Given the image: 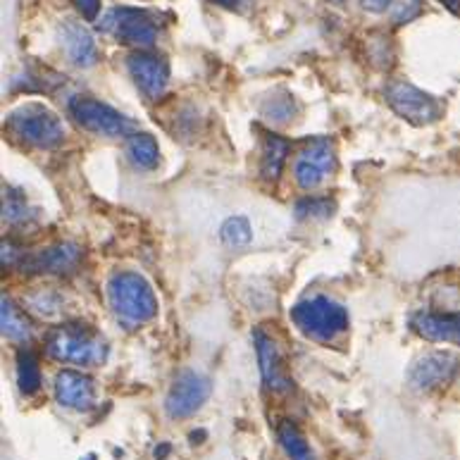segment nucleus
<instances>
[{
    "mask_svg": "<svg viewBox=\"0 0 460 460\" xmlns=\"http://www.w3.org/2000/svg\"><path fill=\"white\" fill-rule=\"evenodd\" d=\"M46 350L58 363H72L79 367H96L108 358V344L93 327L82 323L60 324L46 339Z\"/></svg>",
    "mask_w": 460,
    "mask_h": 460,
    "instance_id": "1",
    "label": "nucleus"
},
{
    "mask_svg": "<svg viewBox=\"0 0 460 460\" xmlns=\"http://www.w3.org/2000/svg\"><path fill=\"white\" fill-rule=\"evenodd\" d=\"M108 301L122 323L144 324L158 315V298L151 284L137 272H115L108 279Z\"/></svg>",
    "mask_w": 460,
    "mask_h": 460,
    "instance_id": "2",
    "label": "nucleus"
},
{
    "mask_svg": "<svg viewBox=\"0 0 460 460\" xmlns=\"http://www.w3.org/2000/svg\"><path fill=\"white\" fill-rule=\"evenodd\" d=\"M7 134L34 148H58L65 141V124L53 111L41 103H27L13 111L5 119Z\"/></svg>",
    "mask_w": 460,
    "mask_h": 460,
    "instance_id": "3",
    "label": "nucleus"
},
{
    "mask_svg": "<svg viewBox=\"0 0 460 460\" xmlns=\"http://www.w3.org/2000/svg\"><path fill=\"white\" fill-rule=\"evenodd\" d=\"M291 320L308 339L330 344L349 330V313L341 303L332 301L327 296H315L301 301L291 310Z\"/></svg>",
    "mask_w": 460,
    "mask_h": 460,
    "instance_id": "4",
    "label": "nucleus"
},
{
    "mask_svg": "<svg viewBox=\"0 0 460 460\" xmlns=\"http://www.w3.org/2000/svg\"><path fill=\"white\" fill-rule=\"evenodd\" d=\"M69 115L75 117L76 124L84 127L86 131L101 134V137H131L137 134V124L131 122L129 117L117 112L111 105L101 103L96 98H72L69 101Z\"/></svg>",
    "mask_w": 460,
    "mask_h": 460,
    "instance_id": "5",
    "label": "nucleus"
},
{
    "mask_svg": "<svg viewBox=\"0 0 460 460\" xmlns=\"http://www.w3.org/2000/svg\"><path fill=\"white\" fill-rule=\"evenodd\" d=\"M385 96L389 108L399 117H403L405 122L415 124V127L437 122L441 112H444L437 98L408 82H389L385 89Z\"/></svg>",
    "mask_w": 460,
    "mask_h": 460,
    "instance_id": "6",
    "label": "nucleus"
},
{
    "mask_svg": "<svg viewBox=\"0 0 460 460\" xmlns=\"http://www.w3.org/2000/svg\"><path fill=\"white\" fill-rule=\"evenodd\" d=\"M105 31H111L117 41L124 46H137V49H151L158 39L155 22L148 17V13L137 10V7H115L105 14L101 22Z\"/></svg>",
    "mask_w": 460,
    "mask_h": 460,
    "instance_id": "7",
    "label": "nucleus"
},
{
    "mask_svg": "<svg viewBox=\"0 0 460 460\" xmlns=\"http://www.w3.org/2000/svg\"><path fill=\"white\" fill-rule=\"evenodd\" d=\"M337 170V148L334 141L330 138H315L310 141L294 163V177L296 184L310 191L323 184L324 179L332 177V172Z\"/></svg>",
    "mask_w": 460,
    "mask_h": 460,
    "instance_id": "8",
    "label": "nucleus"
},
{
    "mask_svg": "<svg viewBox=\"0 0 460 460\" xmlns=\"http://www.w3.org/2000/svg\"><path fill=\"white\" fill-rule=\"evenodd\" d=\"M210 379L199 375V372L186 370L181 372L174 385L170 386V394L165 399V411L170 418L181 420L189 418L193 412L199 411L200 405L206 403L208 396H210Z\"/></svg>",
    "mask_w": 460,
    "mask_h": 460,
    "instance_id": "9",
    "label": "nucleus"
},
{
    "mask_svg": "<svg viewBox=\"0 0 460 460\" xmlns=\"http://www.w3.org/2000/svg\"><path fill=\"white\" fill-rule=\"evenodd\" d=\"M82 261V248L76 243H56V246L39 248L20 258V268L36 275H69Z\"/></svg>",
    "mask_w": 460,
    "mask_h": 460,
    "instance_id": "10",
    "label": "nucleus"
},
{
    "mask_svg": "<svg viewBox=\"0 0 460 460\" xmlns=\"http://www.w3.org/2000/svg\"><path fill=\"white\" fill-rule=\"evenodd\" d=\"M456 372H458V358L451 353H429L412 365L408 372V385L418 392H429L451 385Z\"/></svg>",
    "mask_w": 460,
    "mask_h": 460,
    "instance_id": "11",
    "label": "nucleus"
},
{
    "mask_svg": "<svg viewBox=\"0 0 460 460\" xmlns=\"http://www.w3.org/2000/svg\"><path fill=\"white\" fill-rule=\"evenodd\" d=\"M255 350H258V360H261L262 382L270 392L284 394L291 389V377H288L287 365H284L282 350L277 346V341L262 330H255Z\"/></svg>",
    "mask_w": 460,
    "mask_h": 460,
    "instance_id": "12",
    "label": "nucleus"
},
{
    "mask_svg": "<svg viewBox=\"0 0 460 460\" xmlns=\"http://www.w3.org/2000/svg\"><path fill=\"white\" fill-rule=\"evenodd\" d=\"M131 79L137 82V86L144 91L146 96L158 101L167 89L170 82V67L167 62L158 56H148V53H134L127 60Z\"/></svg>",
    "mask_w": 460,
    "mask_h": 460,
    "instance_id": "13",
    "label": "nucleus"
},
{
    "mask_svg": "<svg viewBox=\"0 0 460 460\" xmlns=\"http://www.w3.org/2000/svg\"><path fill=\"white\" fill-rule=\"evenodd\" d=\"M56 396L65 408L72 411H89L96 401L93 379L75 370H62L56 377Z\"/></svg>",
    "mask_w": 460,
    "mask_h": 460,
    "instance_id": "14",
    "label": "nucleus"
},
{
    "mask_svg": "<svg viewBox=\"0 0 460 460\" xmlns=\"http://www.w3.org/2000/svg\"><path fill=\"white\" fill-rule=\"evenodd\" d=\"M412 330L429 341L460 346V313H418L412 315Z\"/></svg>",
    "mask_w": 460,
    "mask_h": 460,
    "instance_id": "15",
    "label": "nucleus"
},
{
    "mask_svg": "<svg viewBox=\"0 0 460 460\" xmlns=\"http://www.w3.org/2000/svg\"><path fill=\"white\" fill-rule=\"evenodd\" d=\"M62 49L76 67H93L98 62V46L93 36L76 22H65L60 29Z\"/></svg>",
    "mask_w": 460,
    "mask_h": 460,
    "instance_id": "16",
    "label": "nucleus"
},
{
    "mask_svg": "<svg viewBox=\"0 0 460 460\" xmlns=\"http://www.w3.org/2000/svg\"><path fill=\"white\" fill-rule=\"evenodd\" d=\"M127 155H129L131 165L138 170H155L160 163L158 141L146 131H137L127 141Z\"/></svg>",
    "mask_w": 460,
    "mask_h": 460,
    "instance_id": "17",
    "label": "nucleus"
},
{
    "mask_svg": "<svg viewBox=\"0 0 460 460\" xmlns=\"http://www.w3.org/2000/svg\"><path fill=\"white\" fill-rule=\"evenodd\" d=\"M0 327H3V337L10 341H27L31 334V324L27 317L10 298H3V310H0Z\"/></svg>",
    "mask_w": 460,
    "mask_h": 460,
    "instance_id": "18",
    "label": "nucleus"
},
{
    "mask_svg": "<svg viewBox=\"0 0 460 460\" xmlns=\"http://www.w3.org/2000/svg\"><path fill=\"white\" fill-rule=\"evenodd\" d=\"M277 437L282 441V448L287 451V456L291 460H315L313 451H310L308 441L301 434V429L291 422V420H284L277 427Z\"/></svg>",
    "mask_w": 460,
    "mask_h": 460,
    "instance_id": "19",
    "label": "nucleus"
},
{
    "mask_svg": "<svg viewBox=\"0 0 460 460\" xmlns=\"http://www.w3.org/2000/svg\"><path fill=\"white\" fill-rule=\"evenodd\" d=\"M17 382H20V392L24 396H34L41 389V367L29 349L20 350V356H17Z\"/></svg>",
    "mask_w": 460,
    "mask_h": 460,
    "instance_id": "20",
    "label": "nucleus"
},
{
    "mask_svg": "<svg viewBox=\"0 0 460 460\" xmlns=\"http://www.w3.org/2000/svg\"><path fill=\"white\" fill-rule=\"evenodd\" d=\"M288 155V144L284 138L270 134L265 138V148H262V177L265 179H277L282 174V167L287 163Z\"/></svg>",
    "mask_w": 460,
    "mask_h": 460,
    "instance_id": "21",
    "label": "nucleus"
},
{
    "mask_svg": "<svg viewBox=\"0 0 460 460\" xmlns=\"http://www.w3.org/2000/svg\"><path fill=\"white\" fill-rule=\"evenodd\" d=\"M296 112H298V105H296L294 96H288V93H275L262 103V117L272 124L291 122Z\"/></svg>",
    "mask_w": 460,
    "mask_h": 460,
    "instance_id": "22",
    "label": "nucleus"
},
{
    "mask_svg": "<svg viewBox=\"0 0 460 460\" xmlns=\"http://www.w3.org/2000/svg\"><path fill=\"white\" fill-rule=\"evenodd\" d=\"M27 308L34 310L36 315L53 317L60 313L62 296L56 294V291H50V288H41V291L27 296Z\"/></svg>",
    "mask_w": 460,
    "mask_h": 460,
    "instance_id": "23",
    "label": "nucleus"
},
{
    "mask_svg": "<svg viewBox=\"0 0 460 460\" xmlns=\"http://www.w3.org/2000/svg\"><path fill=\"white\" fill-rule=\"evenodd\" d=\"M31 208L27 206V200L22 196L20 191H13V189H7L3 193V217H5L10 225H17V222H27L31 217Z\"/></svg>",
    "mask_w": 460,
    "mask_h": 460,
    "instance_id": "24",
    "label": "nucleus"
},
{
    "mask_svg": "<svg viewBox=\"0 0 460 460\" xmlns=\"http://www.w3.org/2000/svg\"><path fill=\"white\" fill-rule=\"evenodd\" d=\"M334 213V203L330 199H303L296 203L298 220H327Z\"/></svg>",
    "mask_w": 460,
    "mask_h": 460,
    "instance_id": "25",
    "label": "nucleus"
},
{
    "mask_svg": "<svg viewBox=\"0 0 460 460\" xmlns=\"http://www.w3.org/2000/svg\"><path fill=\"white\" fill-rule=\"evenodd\" d=\"M220 236L229 246H243L251 241V225L246 217H229L220 229Z\"/></svg>",
    "mask_w": 460,
    "mask_h": 460,
    "instance_id": "26",
    "label": "nucleus"
},
{
    "mask_svg": "<svg viewBox=\"0 0 460 460\" xmlns=\"http://www.w3.org/2000/svg\"><path fill=\"white\" fill-rule=\"evenodd\" d=\"M75 7L82 13L84 20L93 22L98 17V10H101V0H72Z\"/></svg>",
    "mask_w": 460,
    "mask_h": 460,
    "instance_id": "27",
    "label": "nucleus"
},
{
    "mask_svg": "<svg viewBox=\"0 0 460 460\" xmlns=\"http://www.w3.org/2000/svg\"><path fill=\"white\" fill-rule=\"evenodd\" d=\"M420 13H422V7H420L418 0H408V3H405V5L399 10V14L394 17V22H399V24H405V22L415 20V17H418Z\"/></svg>",
    "mask_w": 460,
    "mask_h": 460,
    "instance_id": "28",
    "label": "nucleus"
},
{
    "mask_svg": "<svg viewBox=\"0 0 460 460\" xmlns=\"http://www.w3.org/2000/svg\"><path fill=\"white\" fill-rule=\"evenodd\" d=\"M392 3L394 0H360V5H363L365 10H370V13H385Z\"/></svg>",
    "mask_w": 460,
    "mask_h": 460,
    "instance_id": "29",
    "label": "nucleus"
},
{
    "mask_svg": "<svg viewBox=\"0 0 460 460\" xmlns=\"http://www.w3.org/2000/svg\"><path fill=\"white\" fill-rule=\"evenodd\" d=\"M210 3H215V5H220V7H229V10H234V7L246 5V3H251V0H210Z\"/></svg>",
    "mask_w": 460,
    "mask_h": 460,
    "instance_id": "30",
    "label": "nucleus"
},
{
    "mask_svg": "<svg viewBox=\"0 0 460 460\" xmlns=\"http://www.w3.org/2000/svg\"><path fill=\"white\" fill-rule=\"evenodd\" d=\"M439 3L454 14H460V0H439Z\"/></svg>",
    "mask_w": 460,
    "mask_h": 460,
    "instance_id": "31",
    "label": "nucleus"
},
{
    "mask_svg": "<svg viewBox=\"0 0 460 460\" xmlns=\"http://www.w3.org/2000/svg\"><path fill=\"white\" fill-rule=\"evenodd\" d=\"M167 454H170V447H160V448H155V458H158V460L165 458Z\"/></svg>",
    "mask_w": 460,
    "mask_h": 460,
    "instance_id": "32",
    "label": "nucleus"
},
{
    "mask_svg": "<svg viewBox=\"0 0 460 460\" xmlns=\"http://www.w3.org/2000/svg\"><path fill=\"white\" fill-rule=\"evenodd\" d=\"M330 3H334V5H341V3H346V0H330Z\"/></svg>",
    "mask_w": 460,
    "mask_h": 460,
    "instance_id": "33",
    "label": "nucleus"
},
{
    "mask_svg": "<svg viewBox=\"0 0 460 460\" xmlns=\"http://www.w3.org/2000/svg\"><path fill=\"white\" fill-rule=\"evenodd\" d=\"M84 460H93V456H86V458H84Z\"/></svg>",
    "mask_w": 460,
    "mask_h": 460,
    "instance_id": "34",
    "label": "nucleus"
}]
</instances>
